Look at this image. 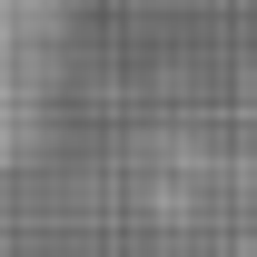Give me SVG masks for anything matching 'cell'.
I'll list each match as a JSON object with an SVG mask.
<instances>
[{
	"label": "cell",
	"instance_id": "6da1fadb",
	"mask_svg": "<svg viewBox=\"0 0 257 257\" xmlns=\"http://www.w3.org/2000/svg\"><path fill=\"white\" fill-rule=\"evenodd\" d=\"M50 0H10V139H20V159H30L40 139V99H50Z\"/></svg>",
	"mask_w": 257,
	"mask_h": 257
}]
</instances>
